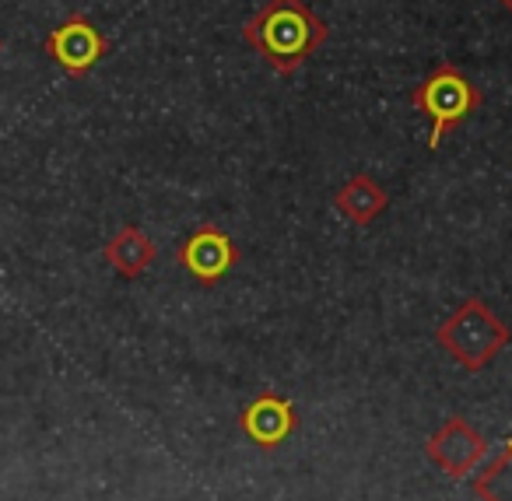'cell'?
<instances>
[{"instance_id": "obj_1", "label": "cell", "mask_w": 512, "mask_h": 501, "mask_svg": "<svg viewBox=\"0 0 512 501\" xmlns=\"http://www.w3.org/2000/svg\"><path fill=\"white\" fill-rule=\"evenodd\" d=\"M330 39V25L306 0H264L242 25V43L281 78H292Z\"/></svg>"}, {"instance_id": "obj_2", "label": "cell", "mask_w": 512, "mask_h": 501, "mask_svg": "<svg viewBox=\"0 0 512 501\" xmlns=\"http://www.w3.org/2000/svg\"><path fill=\"white\" fill-rule=\"evenodd\" d=\"M509 340H512L509 326L491 312V305L484 298H463L442 319L439 330H435V344L453 361H460L467 372L488 368L509 347Z\"/></svg>"}, {"instance_id": "obj_3", "label": "cell", "mask_w": 512, "mask_h": 501, "mask_svg": "<svg viewBox=\"0 0 512 501\" xmlns=\"http://www.w3.org/2000/svg\"><path fill=\"white\" fill-rule=\"evenodd\" d=\"M481 102H484L481 88H477L456 64L439 60V64L432 67V74H428L418 88H411V106L432 123L428 141H425L428 151H439L449 130H456L463 120H470V116L481 109Z\"/></svg>"}, {"instance_id": "obj_4", "label": "cell", "mask_w": 512, "mask_h": 501, "mask_svg": "<svg viewBox=\"0 0 512 501\" xmlns=\"http://www.w3.org/2000/svg\"><path fill=\"white\" fill-rule=\"evenodd\" d=\"M46 57H53L67 71V78H85L109 50V39L95 29L92 18L85 15H67L57 29L46 36L43 43Z\"/></svg>"}, {"instance_id": "obj_5", "label": "cell", "mask_w": 512, "mask_h": 501, "mask_svg": "<svg viewBox=\"0 0 512 501\" xmlns=\"http://www.w3.org/2000/svg\"><path fill=\"white\" fill-rule=\"evenodd\" d=\"M176 263L183 270H190L200 284L214 288V284H218L221 277H225L228 270L239 263V249H235V242L228 239L225 228L200 225V228H193L190 239L179 246Z\"/></svg>"}, {"instance_id": "obj_6", "label": "cell", "mask_w": 512, "mask_h": 501, "mask_svg": "<svg viewBox=\"0 0 512 501\" xmlns=\"http://www.w3.org/2000/svg\"><path fill=\"white\" fill-rule=\"evenodd\" d=\"M428 459L435 466L449 473V477H467L488 452V442L481 438V431H474V424L463 417H449L432 438H428Z\"/></svg>"}, {"instance_id": "obj_7", "label": "cell", "mask_w": 512, "mask_h": 501, "mask_svg": "<svg viewBox=\"0 0 512 501\" xmlns=\"http://www.w3.org/2000/svg\"><path fill=\"white\" fill-rule=\"evenodd\" d=\"M242 431L253 438L256 445H281L299 424V414H295V403L285 400L278 393H260L239 417Z\"/></svg>"}, {"instance_id": "obj_8", "label": "cell", "mask_w": 512, "mask_h": 501, "mask_svg": "<svg viewBox=\"0 0 512 501\" xmlns=\"http://www.w3.org/2000/svg\"><path fill=\"white\" fill-rule=\"evenodd\" d=\"M102 256H106V263L120 277H127V281H137V277H141L144 270L155 263L158 249H155V242H151L137 225H123L120 232H116L113 239L106 242Z\"/></svg>"}, {"instance_id": "obj_9", "label": "cell", "mask_w": 512, "mask_h": 501, "mask_svg": "<svg viewBox=\"0 0 512 501\" xmlns=\"http://www.w3.org/2000/svg\"><path fill=\"white\" fill-rule=\"evenodd\" d=\"M334 207L351 221V225H372V221L390 207V193H386L372 176L355 172V176L337 190Z\"/></svg>"}, {"instance_id": "obj_10", "label": "cell", "mask_w": 512, "mask_h": 501, "mask_svg": "<svg viewBox=\"0 0 512 501\" xmlns=\"http://www.w3.org/2000/svg\"><path fill=\"white\" fill-rule=\"evenodd\" d=\"M474 494L481 501H512V442L495 463L474 477Z\"/></svg>"}, {"instance_id": "obj_11", "label": "cell", "mask_w": 512, "mask_h": 501, "mask_svg": "<svg viewBox=\"0 0 512 501\" xmlns=\"http://www.w3.org/2000/svg\"><path fill=\"white\" fill-rule=\"evenodd\" d=\"M498 4H502L505 11H512V0H498Z\"/></svg>"}, {"instance_id": "obj_12", "label": "cell", "mask_w": 512, "mask_h": 501, "mask_svg": "<svg viewBox=\"0 0 512 501\" xmlns=\"http://www.w3.org/2000/svg\"><path fill=\"white\" fill-rule=\"evenodd\" d=\"M0 50H4V39H0Z\"/></svg>"}]
</instances>
